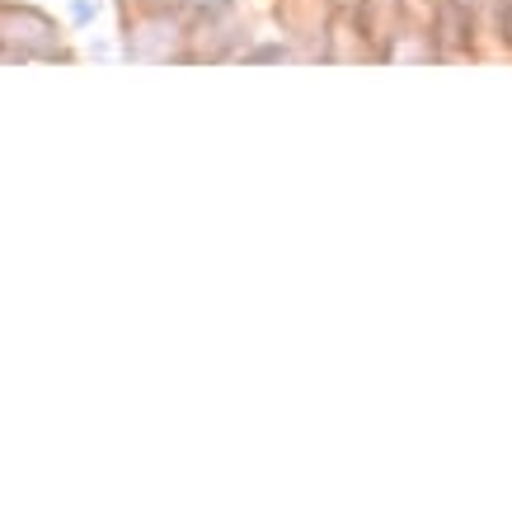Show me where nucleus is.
Wrapping results in <instances>:
<instances>
[{
  "instance_id": "obj_7",
  "label": "nucleus",
  "mask_w": 512,
  "mask_h": 512,
  "mask_svg": "<svg viewBox=\"0 0 512 512\" xmlns=\"http://www.w3.org/2000/svg\"><path fill=\"white\" fill-rule=\"evenodd\" d=\"M62 10H66V29L71 33H94V24L109 10V0H62Z\"/></svg>"
},
{
  "instance_id": "obj_6",
  "label": "nucleus",
  "mask_w": 512,
  "mask_h": 512,
  "mask_svg": "<svg viewBox=\"0 0 512 512\" xmlns=\"http://www.w3.org/2000/svg\"><path fill=\"white\" fill-rule=\"evenodd\" d=\"M174 5L184 10L188 24H217V19L240 15V5H245V0H174Z\"/></svg>"
},
{
  "instance_id": "obj_10",
  "label": "nucleus",
  "mask_w": 512,
  "mask_h": 512,
  "mask_svg": "<svg viewBox=\"0 0 512 512\" xmlns=\"http://www.w3.org/2000/svg\"><path fill=\"white\" fill-rule=\"evenodd\" d=\"M118 5H165V0H118Z\"/></svg>"
},
{
  "instance_id": "obj_1",
  "label": "nucleus",
  "mask_w": 512,
  "mask_h": 512,
  "mask_svg": "<svg viewBox=\"0 0 512 512\" xmlns=\"http://www.w3.org/2000/svg\"><path fill=\"white\" fill-rule=\"evenodd\" d=\"M118 47L132 66H193V24L165 5H118Z\"/></svg>"
},
{
  "instance_id": "obj_8",
  "label": "nucleus",
  "mask_w": 512,
  "mask_h": 512,
  "mask_svg": "<svg viewBox=\"0 0 512 512\" xmlns=\"http://www.w3.org/2000/svg\"><path fill=\"white\" fill-rule=\"evenodd\" d=\"M80 57H90V62H104V66L123 62V47H118V33H94L90 43H85V52H80Z\"/></svg>"
},
{
  "instance_id": "obj_4",
  "label": "nucleus",
  "mask_w": 512,
  "mask_h": 512,
  "mask_svg": "<svg viewBox=\"0 0 512 512\" xmlns=\"http://www.w3.org/2000/svg\"><path fill=\"white\" fill-rule=\"evenodd\" d=\"M254 38L245 10L217 24H193V66H235L245 43Z\"/></svg>"
},
{
  "instance_id": "obj_2",
  "label": "nucleus",
  "mask_w": 512,
  "mask_h": 512,
  "mask_svg": "<svg viewBox=\"0 0 512 512\" xmlns=\"http://www.w3.org/2000/svg\"><path fill=\"white\" fill-rule=\"evenodd\" d=\"M0 62H80L66 47V24L33 0H0Z\"/></svg>"
},
{
  "instance_id": "obj_5",
  "label": "nucleus",
  "mask_w": 512,
  "mask_h": 512,
  "mask_svg": "<svg viewBox=\"0 0 512 512\" xmlns=\"http://www.w3.org/2000/svg\"><path fill=\"white\" fill-rule=\"evenodd\" d=\"M287 62H306V57H301V47L278 29V33H254L235 66H287Z\"/></svg>"
},
{
  "instance_id": "obj_9",
  "label": "nucleus",
  "mask_w": 512,
  "mask_h": 512,
  "mask_svg": "<svg viewBox=\"0 0 512 512\" xmlns=\"http://www.w3.org/2000/svg\"><path fill=\"white\" fill-rule=\"evenodd\" d=\"M498 52L512 57V0L503 5V19H498Z\"/></svg>"
},
{
  "instance_id": "obj_3",
  "label": "nucleus",
  "mask_w": 512,
  "mask_h": 512,
  "mask_svg": "<svg viewBox=\"0 0 512 512\" xmlns=\"http://www.w3.org/2000/svg\"><path fill=\"white\" fill-rule=\"evenodd\" d=\"M423 19L433 33L437 62H480L494 52L466 0H423Z\"/></svg>"
}]
</instances>
